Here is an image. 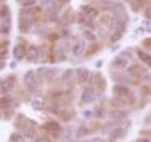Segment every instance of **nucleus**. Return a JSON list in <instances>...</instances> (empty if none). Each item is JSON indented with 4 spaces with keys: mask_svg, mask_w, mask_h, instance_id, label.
Returning <instances> with one entry per match:
<instances>
[{
    "mask_svg": "<svg viewBox=\"0 0 151 142\" xmlns=\"http://www.w3.org/2000/svg\"><path fill=\"white\" fill-rule=\"evenodd\" d=\"M113 18H119V20H124V21H128V14H127V9L124 7L123 4L121 2H115L113 6Z\"/></svg>",
    "mask_w": 151,
    "mask_h": 142,
    "instance_id": "nucleus-3",
    "label": "nucleus"
},
{
    "mask_svg": "<svg viewBox=\"0 0 151 142\" xmlns=\"http://www.w3.org/2000/svg\"><path fill=\"white\" fill-rule=\"evenodd\" d=\"M23 83L26 86V88L28 89L29 91H34L36 87H37V83H36V76H35V73L33 71H28L24 76H23Z\"/></svg>",
    "mask_w": 151,
    "mask_h": 142,
    "instance_id": "nucleus-4",
    "label": "nucleus"
},
{
    "mask_svg": "<svg viewBox=\"0 0 151 142\" xmlns=\"http://www.w3.org/2000/svg\"><path fill=\"white\" fill-rule=\"evenodd\" d=\"M32 26H33V23H32V21L29 18H23V16H19V30L22 34L29 33Z\"/></svg>",
    "mask_w": 151,
    "mask_h": 142,
    "instance_id": "nucleus-8",
    "label": "nucleus"
},
{
    "mask_svg": "<svg viewBox=\"0 0 151 142\" xmlns=\"http://www.w3.org/2000/svg\"><path fill=\"white\" fill-rule=\"evenodd\" d=\"M41 2V6H48V5H51L52 0H40Z\"/></svg>",
    "mask_w": 151,
    "mask_h": 142,
    "instance_id": "nucleus-30",
    "label": "nucleus"
},
{
    "mask_svg": "<svg viewBox=\"0 0 151 142\" xmlns=\"http://www.w3.org/2000/svg\"><path fill=\"white\" fill-rule=\"evenodd\" d=\"M32 107H33L35 111H40V110H42V107H43V103H42V101H41L40 98H34V99L32 101Z\"/></svg>",
    "mask_w": 151,
    "mask_h": 142,
    "instance_id": "nucleus-22",
    "label": "nucleus"
},
{
    "mask_svg": "<svg viewBox=\"0 0 151 142\" xmlns=\"http://www.w3.org/2000/svg\"><path fill=\"white\" fill-rule=\"evenodd\" d=\"M122 132H123V131H122L121 128H119V129H115V131L113 132V134L111 135V136H112V139H116V138H120V136H121V133H122Z\"/></svg>",
    "mask_w": 151,
    "mask_h": 142,
    "instance_id": "nucleus-27",
    "label": "nucleus"
},
{
    "mask_svg": "<svg viewBox=\"0 0 151 142\" xmlns=\"http://www.w3.org/2000/svg\"><path fill=\"white\" fill-rule=\"evenodd\" d=\"M84 51H85V42L84 40H80L76 44L75 46L72 48V53L76 57H80L84 54Z\"/></svg>",
    "mask_w": 151,
    "mask_h": 142,
    "instance_id": "nucleus-16",
    "label": "nucleus"
},
{
    "mask_svg": "<svg viewBox=\"0 0 151 142\" xmlns=\"http://www.w3.org/2000/svg\"><path fill=\"white\" fill-rule=\"evenodd\" d=\"M4 68H5V61L1 60V70H4Z\"/></svg>",
    "mask_w": 151,
    "mask_h": 142,
    "instance_id": "nucleus-34",
    "label": "nucleus"
},
{
    "mask_svg": "<svg viewBox=\"0 0 151 142\" xmlns=\"http://www.w3.org/2000/svg\"><path fill=\"white\" fill-rule=\"evenodd\" d=\"M15 81H17V77L14 75H9L6 79H4L1 81V94L5 95L8 91H11L15 86Z\"/></svg>",
    "mask_w": 151,
    "mask_h": 142,
    "instance_id": "nucleus-5",
    "label": "nucleus"
},
{
    "mask_svg": "<svg viewBox=\"0 0 151 142\" xmlns=\"http://www.w3.org/2000/svg\"><path fill=\"white\" fill-rule=\"evenodd\" d=\"M81 102L85 104H90L93 103L95 99L98 98V92L93 87H87L83 90L81 92Z\"/></svg>",
    "mask_w": 151,
    "mask_h": 142,
    "instance_id": "nucleus-2",
    "label": "nucleus"
},
{
    "mask_svg": "<svg viewBox=\"0 0 151 142\" xmlns=\"http://www.w3.org/2000/svg\"><path fill=\"white\" fill-rule=\"evenodd\" d=\"M11 29H12V18L8 16V18H1V34L7 35V34H9Z\"/></svg>",
    "mask_w": 151,
    "mask_h": 142,
    "instance_id": "nucleus-13",
    "label": "nucleus"
},
{
    "mask_svg": "<svg viewBox=\"0 0 151 142\" xmlns=\"http://www.w3.org/2000/svg\"><path fill=\"white\" fill-rule=\"evenodd\" d=\"M72 73H73L72 70H68V71H65L64 72V74H63V80H68V79L72 75Z\"/></svg>",
    "mask_w": 151,
    "mask_h": 142,
    "instance_id": "nucleus-28",
    "label": "nucleus"
},
{
    "mask_svg": "<svg viewBox=\"0 0 151 142\" xmlns=\"http://www.w3.org/2000/svg\"><path fill=\"white\" fill-rule=\"evenodd\" d=\"M9 66H11V68H17V62L15 61H12Z\"/></svg>",
    "mask_w": 151,
    "mask_h": 142,
    "instance_id": "nucleus-33",
    "label": "nucleus"
},
{
    "mask_svg": "<svg viewBox=\"0 0 151 142\" xmlns=\"http://www.w3.org/2000/svg\"><path fill=\"white\" fill-rule=\"evenodd\" d=\"M80 11L87 18H92V20L99 16V11L96 8H94L93 6H90V5H83V6H80Z\"/></svg>",
    "mask_w": 151,
    "mask_h": 142,
    "instance_id": "nucleus-7",
    "label": "nucleus"
},
{
    "mask_svg": "<svg viewBox=\"0 0 151 142\" xmlns=\"http://www.w3.org/2000/svg\"><path fill=\"white\" fill-rule=\"evenodd\" d=\"M35 142H50V140H49L48 138H40V139H37Z\"/></svg>",
    "mask_w": 151,
    "mask_h": 142,
    "instance_id": "nucleus-31",
    "label": "nucleus"
},
{
    "mask_svg": "<svg viewBox=\"0 0 151 142\" xmlns=\"http://www.w3.org/2000/svg\"><path fill=\"white\" fill-rule=\"evenodd\" d=\"M83 36H84V38H85L86 40H90V42H92V43H94L95 40H96V36L92 33V30L85 29V30L83 31Z\"/></svg>",
    "mask_w": 151,
    "mask_h": 142,
    "instance_id": "nucleus-21",
    "label": "nucleus"
},
{
    "mask_svg": "<svg viewBox=\"0 0 151 142\" xmlns=\"http://www.w3.org/2000/svg\"><path fill=\"white\" fill-rule=\"evenodd\" d=\"M128 113L123 110H113L109 112V118L113 120H122L124 118H127Z\"/></svg>",
    "mask_w": 151,
    "mask_h": 142,
    "instance_id": "nucleus-15",
    "label": "nucleus"
},
{
    "mask_svg": "<svg viewBox=\"0 0 151 142\" xmlns=\"http://www.w3.org/2000/svg\"><path fill=\"white\" fill-rule=\"evenodd\" d=\"M21 132H22V135L27 139H33L36 134V131H35V121L33 120H27L26 123L23 121L22 126H21Z\"/></svg>",
    "mask_w": 151,
    "mask_h": 142,
    "instance_id": "nucleus-1",
    "label": "nucleus"
},
{
    "mask_svg": "<svg viewBox=\"0 0 151 142\" xmlns=\"http://www.w3.org/2000/svg\"><path fill=\"white\" fill-rule=\"evenodd\" d=\"M91 73L86 67H79L76 70V77H77V82L78 83H85L90 80Z\"/></svg>",
    "mask_w": 151,
    "mask_h": 142,
    "instance_id": "nucleus-6",
    "label": "nucleus"
},
{
    "mask_svg": "<svg viewBox=\"0 0 151 142\" xmlns=\"http://www.w3.org/2000/svg\"><path fill=\"white\" fill-rule=\"evenodd\" d=\"M35 4H36V0H28L26 2L22 4L23 7H35Z\"/></svg>",
    "mask_w": 151,
    "mask_h": 142,
    "instance_id": "nucleus-26",
    "label": "nucleus"
},
{
    "mask_svg": "<svg viewBox=\"0 0 151 142\" xmlns=\"http://www.w3.org/2000/svg\"><path fill=\"white\" fill-rule=\"evenodd\" d=\"M4 113H5V119H6V120H9V119L13 117L14 111H13L12 109H7V110H6V112H4Z\"/></svg>",
    "mask_w": 151,
    "mask_h": 142,
    "instance_id": "nucleus-25",
    "label": "nucleus"
},
{
    "mask_svg": "<svg viewBox=\"0 0 151 142\" xmlns=\"http://www.w3.org/2000/svg\"><path fill=\"white\" fill-rule=\"evenodd\" d=\"M27 55V50H26V46L22 45V44H18L14 46L13 49V57L14 59L17 60H23V58Z\"/></svg>",
    "mask_w": 151,
    "mask_h": 142,
    "instance_id": "nucleus-9",
    "label": "nucleus"
},
{
    "mask_svg": "<svg viewBox=\"0 0 151 142\" xmlns=\"http://www.w3.org/2000/svg\"><path fill=\"white\" fill-rule=\"evenodd\" d=\"M136 53L138 55V58L148 66V67H151V55L149 53H147V52H144V51H142V50H137L136 51Z\"/></svg>",
    "mask_w": 151,
    "mask_h": 142,
    "instance_id": "nucleus-17",
    "label": "nucleus"
},
{
    "mask_svg": "<svg viewBox=\"0 0 151 142\" xmlns=\"http://www.w3.org/2000/svg\"><path fill=\"white\" fill-rule=\"evenodd\" d=\"M101 64H102L101 61H100V62H96V67H100V66H101Z\"/></svg>",
    "mask_w": 151,
    "mask_h": 142,
    "instance_id": "nucleus-35",
    "label": "nucleus"
},
{
    "mask_svg": "<svg viewBox=\"0 0 151 142\" xmlns=\"http://www.w3.org/2000/svg\"><path fill=\"white\" fill-rule=\"evenodd\" d=\"M13 105V98L12 97H9V96H2L1 97V107H2V110L6 107V110L7 109H9V107H12Z\"/></svg>",
    "mask_w": 151,
    "mask_h": 142,
    "instance_id": "nucleus-20",
    "label": "nucleus"
},
{
    "mask_svg": "<svg viewBox=\"0 0 151 142\" xmlns=\"http://www.w3.org/2000/svg\"><path fill=\"white\" fill-rule=\"evenodd\" d=\"M123 36V31H116V33H113V35L111 37V42L112 43H116L117 40L121 39V37Z\"/></svg>",
    "mask_w": 151,
    "mask_h": 142,
    "instance_id": "nucleus-24",
    "label": "nucleus"
},
{
    "mask_svg": "<svg viewBox=\"0 0 151 142\" xmlns=\"http://www.w3.org/2000/svg\"><path fill=\"white\" fill-rule=\"evenodd\" d=\"M114 4L113 0H100V7L102 11H112Z\"/></svg>",
    "mask_w": 151,
    "mask_h": 142,
    "instance_id": "nucleus-18",
    "label": "nucleus"
},
{
    "mask_svg": "<svg viewBox=\"0 0 151 142\" xmlns=\"http://www.w3.org/2000/svg\"><path fill=\"white\" fill-rule=\"evenodd\" d=\"M11 16V11L7 5H1V18Z\"/></svg>",
    "mask_w": 151,
    "mask_h": 142,
    "instance_id": "nucleus-23",
    "label": "nucleus"
},
{
    "mask_svg": "<svg viewBox=\"0 0 151 142\" xmlns=\"http://www.w3.org/2000/svg\"><path fill=\"white\" fill-rule=\"evenodd\" d=\"M135 33L138 34V35H142V34L144 33V29H143V28H137V29L135 30Z\"/></svg>",
    "mask_w": 151,
    "mask_h": 142,
    "instance_id": "nucleus-32",
    "label": "nucleus"
},
{
    "mask_svg": "<svg viewBox=\"0 0 151 142\" xmlns=\"http://www.w3.org/2000/svg\"><path fill=\"white\" fill-rule=\"evenodd\" d=\"M128 73L132 76H139L142 73H144V70L138 65H132L130 68H128Z\"/></svg>",
    "mask_w": 151,
    "mask_h": 142,
    "instance_id": "nucleus-19",
    "label": "nucleus"
},
{
    "mask_svg": "<svg viewBox=\"0 0 151 142\" xmlns=\"http://www.w3.org/2000/svg\"><path fill=\"white\" fill-rule=\"evenodd\" d=\"M113 66L115 68H117V70H124L128 66V59L123 58L121 55L115 57L113 60Z\"/></svg>",
    "mask_w": 151,
    "mask_h": 142,
    "instance_id": "nucleus-12",
    "label": "nucleus"
},
{
    "mask_svg": "<svg viewBox=\"0 0 151 142\" xmlns=\"http://www.w3.org/2000/svg\"><path fill=\"white\" fill-rule=\"evenodd\" d=\"M113 94L115 97H127L129 94V89L126 86H121V84H116L113 88Z\"/></svg>",
    "mask_w": 151,
    "mask_h": 142,
    "instance_id": "nucleus-10",
    "label": "nucleus"
},
{
    "mask_svg": "<svg viewBox=\"0 0 151 142\" xmlns=\"http://www.w3.org/2000/svg\"><path fill=\"white\" fill-rule=\"evenodd\" d=\"M84 117L85 118H91L92 116H93V111H91V110H86V111H84Z\"/></svg>",
    "mask_w": 151,
    "mask_h": 142,
    "instance_id": "nucleus-29",
    "label": "nucleus"
},
{
    "mask_svg": "<svg viewBox=\"0 0 151 142\" xmlns=\"http://www.w3.org/2000/svg\"><path fill=\"white\" fill-rule=\"evenodd\" d=\"M43 127H44L47 131H49L51 134H55V135H58V134L60 133V131H62L60 125L58 124L57 121H48Z\"/></svg>",
    "mask_w": 151,
    "mask_h": 142,
    "instance_id": "nucleus-11",
    "label": "nucleus"
},
{
    "mask_svg": "<svg viewBox=\"0 0 151 142\" xmlns=\"http://www.w3.org/2000/svg\"><path fill=\"white\" fill-rule=\"evenodd\" d=\"M27 58H28V60L30 62H36L37 61V59L40 58V54H38V49L36 46L32 45L29 48V50L27 52Z\"/></svg>",
    "mask_w": 151,
    "mask_h": 142,
    "instance_id": "nucleus-14",
    "label": "nucleus"
}]
</instances>
